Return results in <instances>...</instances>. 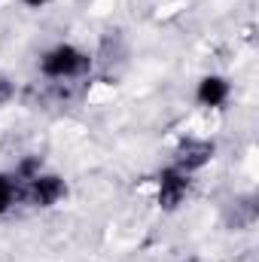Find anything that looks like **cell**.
<instances>
[{
  "instance_id": "6da1fadb",
  "label": "cell",
  "mask_w": 259,
  "mask_h": 262,
  "mask_svg": "<svg viewBox=\"0 0 259 262\" xmlns=\"http://www.w3.org/2000/svg\"><path fill=\"white\" fill-rule=\"evenodd\" d=\"M89 64V58H82L73 46H58L43 58V73L46 76H73Z\"/></svg>"
},
{
  "instance_id": "7a4b0ae2",
  "label": "cell",
  "mask_w": 259,
  "mask_h": 262,
  "mask_svg": "<svg viewBox=\"0 0 259 262\" xmlns=\"http://www.w3.org/2000/svg\"><path fill=\"white\" fill-rule=\"evenodd\" d=\"M213 156V146L207 140H186L177 149V168L180 171H195L201 165H207V159Z\"/></svg>"
},
{
  "instance_id": "3957f363",
  "label": "cell",
  "mask_w": 259,
  "mask_h": 262,
  "mask_svg": "<svg viewBox=\"0 0 259 262\" xmlns=\"http://www.w3.org/2000/svg\"><path fill=\"white\" fill-rule=\"evenodd\" d=\"M186 189H189V180H186V174H183L180 168H177V171H165V174H162L159 201H162L165 207H177L180 198L186 195Z\"/></svg>"
},
{
  "instance_id": "277c9868",
  "label": "cell",
  "mask_w": 259,
  "mask_h": 262,
  "mask_svg": "<svg viewBox=\"0 0 259 262\" xmlns=\"http://www.w3.org/2000/svg\"><path fill=\"white\" fill-rule=\"evenodd\" d=\"M64 195V183L58 180V177H34L31 180V198H34V204H55L58 198Z\"/></svg>"
},
{
  "instance_id": "5b68a950",
  "label": "cell",
  "mask_w": 259,
  "mask_h": 262,
  "mask_svg": "<svg viewBox=\"0 0 259 262\" xmlns=\"http://www.w3.org/2000/svg\"><path fill=\"white\" fill-rule=\"evenodd\" d=\"M226 95H229V85H226L220 76H207V79L201 82V89H198V101H201V104H207V107L223 104V101H226Z\"/></svg>"
},
{
  "instance_id": "8992f818",
  "label": "cell",
  "mask_w": 259,
  "mask_h": 262,
  "mask_svg": "<svg viewBox=\"0 0 259 262\" xmlns=\"http://www.w3.org/2000/svg\"><path fill=\"white\" fill-rule=\"evenodd\" d=\"M12 198H15V186L6 177H0V210H6L12 204Z\"/></svg>"
},
{
  "instance_id": "52a82bcc",
  "label": "cell",
  "mask_w": 259,
  "mask_h": 262,
  "mask_svg": "<svg viewBox=\"0 0 259 262\" xmlns=\"http://www.w3.org/2000/svg\"><path fill=\"white\" fill-rule=\"evenodd\" d=\"M37 168H40V162H37V159H31V162H25V165H21V177H31V180H34V174H37Z\"/></svg>"
},
{
  "instance_id": "ba28073f",
  "label": "cell",
  "mask_w": 259,
  "mask_h": 262,
  "mask_svg": "<svg viewBox=\"0 0 259 262\" xmlns=\"http://www.w3.org/2000/svg\"><path fill=\"white\" fill-rule=\"evenodd\" d=\"M9 95H12V85L0 76V104H6V101H9Z\"/></svg>"
},
{
  "instance_id": "9c48e42d",
  "label": "cell",
  "mask_w": 259,
  "mask_h": 262,
  "mask_svg": "<svg viewBox=\"0 0 259 262\" xmlns=\"http://www.w3.org/2000/svg\"><path fill=\"white\" fill-rule=\"evenodd\" d=\"M25 3H28V6H43L46 0H25Z\"/></svg>"
}]
</instances>
